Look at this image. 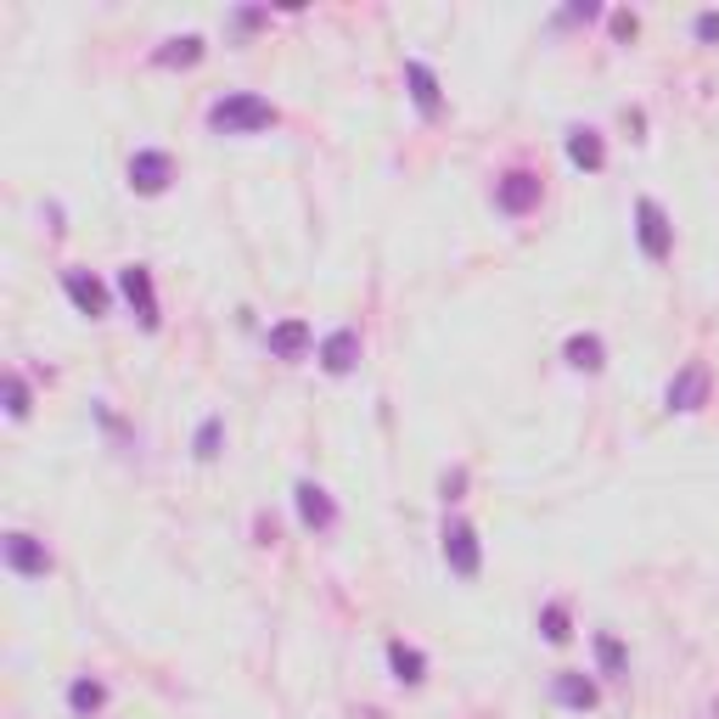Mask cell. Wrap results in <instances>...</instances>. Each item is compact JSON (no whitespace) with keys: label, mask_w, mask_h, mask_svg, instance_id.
I'll return each mask as SVG.
<instances>
[{"label":"cell","mask_w":719,"mask_h":719,"mask_svg":"<svg viewBox=\"0 0 719 719\" xmlns=\"http://www.w3.org/2000/svg\"><path fill=\"white\" fill-rule=\"evenodd\" d=\"M62 293L73 298V310L79 315H90V321H102L108 315V287L97 282V276H90V270H79V264H68L62 270Z\"/></svg>","instance_id":"9c48e42d"},{"label":"cell","mask_w":719,"mask_h":719,"mask_svg":"<svg viewBox=\"0 0 719 719\" xmlns=\"http://www.w3.org/2000/svg\"><path fill=\"white\" fill-rule=\"evenodd\" d=\"M539 636H546L551 647H568V641H574V618H568V607H563V601L539 607Z\"/></svg>","instance_id":"ffe728a7"},{"label":"cell","mask_w":719,"mask_h":719,"mask_svg":"<svg viewBox=\"0 0 719 719\" xmlns=\"http://www.w3.org/2000/svg\"><path fill=\"white\" fill-rule=\"evenodd\" d=\"M388 669H394L399 686H422L427 680V658L416 647H405V641H388Z\"/></svg>","instance_id":"d6986e66"},{"label":"cell","mask_w":719,"mask_h":719,"mask_svg":"<svg viewBox=\"0 0 719 719\" xmlns=\"http://www.w3.org/2000/svg\"><path fill=\"white\" fill-rule=\"evenodd\" d=\"M563 360H568L574 372H590V377H596V372L607 366V343H601L596 332H574V337L563 343Z\"/></svg>","instance_id":"2e32d148"},{"label":"cell","mask_w":719,"mask_h":719,"mask_svg":"<svg viewBox=\"0 0 719 719\" xmlns=\"http://www.w3.org/2000/svg\"><path fill=\"white\" fill-rule=\"evenodd\" d=\"M462 489H467V467L444 473V500H462Z\"/></svg>","instance_id":"4316f807"},{"label":"cell","mask_w":719,"mask_h":719,"mask_svg":"<svg viewBox=\"0 0 719 719\" xmlns=\"http://www.w3.org/2000/svg\"><path fill=\"white\" fill-rule=\"evenodd\" d=\"M68 708H73L79 719H90V713H102V708H108V686H102L97 675H79V680L68 686Z\"/></svg>","instance_id":"ac0fdd59"},{"label":"cell","mask_w":719,"mask_h":719,"mask_svg":"<svg viewBox=\"0 0 719 719\" xmlns=\"http://www.w3.org/2000/svg\"><path fill=\"white\" fill-rule=\"evenodd\" d=\"M691 29H697V40H702V45H719V12H697V23H691Z\"/></svg>","instance_id":"cb8c5ba5"},{"label":"cell","mask_w":719,"mask_h":719,"mask_svg":"<svg viewBox=\"0 0 719 719\" xmlns=\"http://www.w3.org/2000/svg\"><path fill=\"white\" fill-rule=\"evenodd\" d=\"M203 57H209L203 34H174V40H163V45L152 51V62H158V68H198Z\"/></svg>","instance_id":"e0dca14e"},{"label":"cell","mask_w":719,"mask_h":719,"mask_svg":"<svg viewBox=\"0 0 719 719\" xmlns=\"http://www.w3.org/2000/svg\"><path fill=\"white\" fill-rule=\"evenodd\" d=\"M405 84H411V102H416V113L422 119H438L444 113V90H438V73L427 68V62H405Z\"/></svg>","instance_id":"7c38bea8"},{"label":"cell","mask_w":719,"mask_h":719,"mask_svg":"<svg viewBox=\"0 0 719 719\" xmlns=\"http://www.w3.org/2000/svg\"><path fill=\"white\" fill-rule=\"evenodd\" d=\"M636 236H641V253H647V259H669V253H675V225H669L664 203H652V198L636 203Z\"/></svg>","instance_id":"52a82bcc"},{"label":"cell","mask_w":719,"mask_h":719,"mask_svg":"<svg viewBox=\"0 0 719 719\" xmlns=\"http://www.w3.org/2000/svg\"><path fill=\"white\" fill-rule=\"evenodd\" d=\"M220 438H225V422H220V416H203V427H198V438H192V456H198V462H220Z\"/></svg>","instance_id":"44dd1931"},{"label":"cell","mask_w":719,"mask_h":719,"mask_svg":"<svg viewBox=\"0 0 719 719\" xmlns=\"http://www.w3.org/2000/svg\"><path fill=\"white\" fill-rule=\"evenodd\" d=\"M169 186H174V158L158 152V146H141L130 158V192L135 198H163Z\"/></svg>","instance_id":"5b68a950"},{"label":"cell","mask_w":719,"mask_h":719,"mask_svg":"<svg viewBox=\"0 0 719 719\" xmlns=\"http://www.w3.org/2000/svg\"><path fill=\"white\" fill-rule=\"evenodd\" d=\"M551 697H557L563 708H574V713H590V708L601 702L596 680H590V675H579V669H563V675L551 680Z\"/></svg>","instance_id":"5bb4252c"},{"label":"cell","mask_w":719,"mask_h":719,"mask_svg":"<svg viewBox=\"0 0 719 719\" xmlns=\"http://www.w3.org/2000/svg\"><path fill=\"white\" fill-rule=\"evenodd\" d=\"M596 18H601L596 0H579V7H568V12H563V23H596Z\"/></svg>","instance_id":"d4e9b609"},{"label":"cell","mask_w":719,"mask_h":719,"mask_svg":"<svg viewBox=\"0 0 719 719\" xmlns=\"http://www.w3.org/2000/svg\"><path fill=\"white\" fill-rule=\"evenodd\" d=\"M636 29H641L636 12H612V34H618V40H636Z\"/></svg>","instance_id":"484cf974"},{"label":"cell","mask_w":719,"mask_h":719,"mask_svg":"<svg viewBox=\"0 0 719 719\" xmlns=\"http://www.w3.org/2000/svg\"><path fill=\"white\" fill-rule=\"evenodd\" d=\"M310 343H315V332H310V321H298V315L270 326V354H276V360H304Z\"/></svg>","instance_id":"9a60e30c"},{"label":"cell","mask_w":719,"mask_h":719,"mask_svg":"<svg viewBox=\"0 0 719 719\" xmlns=\"http://www.w3.org/2000/svg\"><path fill=\"white\" fill-rule=\"evenodd\" d=\"M664 405L669 411H680V416H691V411H702L708 405V366H680L675 377H669V388H664Z\"/></svg>","instance_id":"ba28073f"},{"label":"cell","mask_w":719,"mask_h":719,"mask_svg":"<svg viewBox=\"0 0 719 719\" xmlns=\"http://www.w3.org/2000/svg\"><path fill=\"white\" fill-rule=\"evenodd\" d=\"M34 411V399H29V383H23V372H7V416L12 422H23Z\"/></svg>","instance_id":"603a6c76"},{"label":"cell","mask_w":719,"mask_h":719,"mask_svg":"<svg viewBox=\"0 0 719 719\" xmlns=\"http://www.w3.org/2000/svg\"><path fill=\"white\" fill-rule=\"evenodd\" d=\"M293 506H298V517H304V528H315V534H326V528H337V506H332V495H326L321 484H310V478H298V484H293Z\"/></svg>","instance_id":"30bf717a"},{"label":"cell","mask_w":719,"mask_h":719,"mask_svg":"<svg viewBox=\"0 0 719 719\" xmlns=\"http://www.w3.org/2000/svg\"><path fill=\"white\" fill-rule=\"evenodd\" d=\"M539 198H546V180H539L534 169H506L500 180H495V209L500 214H534L539 209Z\"/></svg>","instance_id":"3957f363"},{"label":"cell","mask_w":719,"mask_h":719,"mask_svg":"<svg viewBox=\"0 0 719 719\" xmlns=\"http://www.w3.org/2000/svg\"><path fill=\"white\" fill-rule=\"evenodd\" d=\"M438 539H444V563H449V574H456V579H478V568H484L478 528H473L467 517H449Z\"/></svg>","instance_id":"7a4b0ae2"},{"label":"cell","mask_w":719,"mask_h":719,"mask_svg":"<svg viewBox=\"0 0 719 719\" xmlns=\"http://www.w3.org/2000/svg\"><path fill=\"white\" fill-rule=\"evenodd\" d=\"M119 293H124V304L135 310L141 332H158V326H163L158 287H152V270H146V264H124V270H119Z\"/></svg>","instance_id":"277c9868"},{"label":"cell","mask_w":719,"mask_h":719,"mask_svg":"<svg viewBox=\"0 0 719 719\" xmlns=\"http://www.w3.org/2000/svg\"><path fill=\"white\" fill-rule=\"evenodd\" d=\"M282 113L270 108L253 90H225L220 102H209V130L214 135H259V130H276Z\"/></svg>","instance_id":"6da1fadb"},{"label":"cell","mask_w":719,"mask_h":719,"mask_svg":"<svg viewBox=\"0 0 719 719\" xmlns=\"http://www.w3.org/2000/svg\"><path fill=\"white\" fill-rule=\"evenodd\" d=\"M360 366V332L354 326H337L326 343H321V372L326 377H348Z\"/></svg>","instance_id":"8fae6325"},{"label":"cell","mask_w":719,"mask_h":719,"mask_svg":"<svg viewBox=\"0 0 719 719\" xmlns=\"http://www.w3.org/2000/svg\"><path fill=\"white\" fill-rule=\"evenodd\" d=\"M596 664H601L607 680H624V675H629V658H624L618 636H596Z\"/></svg>","instance_id":"7402d4cb"},{"label":"cell","mask_w":719,"mask_h":719,"mask_svg":"<svg viewBox=\"0 0 719 719\" xmlns=\"http://www.w3.org/2000/svg\"><path fill=\"white\" fill-rule=\"evenodd\" d=\"M0 551H7V568L23 574V579H45V574H51L45 539H34V534H23V528H12L7 539H0Z\"/></svg>","instance_id":"8992f818"},{"label":"cell","mask_w":719,"mask_h":719,"mask_svg":"<svg viewBox=\"0 0 719 719\" xmlns=\"http://www.w3.org/2000/svg\"><path fill=\"white\" fill-rule=\"evenodd\" d=\"M568 163H574V169H585V174L607 169V141H601V130L574 124V130H568Z\"/></svg>","instance_id":"4fadbf2b"}]
</instances>
